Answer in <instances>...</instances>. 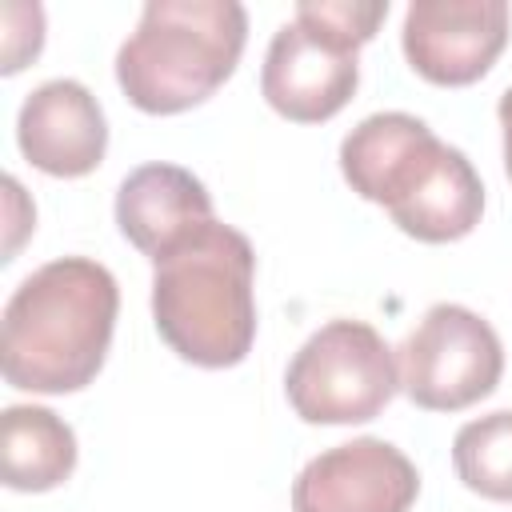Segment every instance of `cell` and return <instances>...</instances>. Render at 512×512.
<instances>
[{
    "mask_svg": "<svg viewBox=\"0 0 512 512\" xmlns=\"http://www.w3.org/2000/svg\"><path fill=\"white\" fill-rule=\"evenodd\" d=\"M284 392L304 424L376 420L400 392L396 352L364 320H328L292 356Z\"/></svg>",
    "mask_w": 512,
    "mask_h": 512,
    "instance_id": "cell-4",
    "label": "cell"
},
{
    "mask_svg": "<svg viewBox=\"0 0 512 512\" xmlns=\"http://www.w3.org/2000/svg\"><path fill=\"white\" fill-rule=\"evenodd\" d=\"M16 144L32 168L76 180L100 168L108 152V120L80 80H48L20 104Z\"/></svg>",
    "mask_w": 512,
    "mask_h": 512,
    "instance_id": "cell-9",
    "label": "cell"
},
{
    "mask_svg": "<svg viewBox=\"0 0 512 512\" xmlns=\"http://www.w3.org/2000/svg\"><path fill=\"white\" fill-rule=\"evenodd\" d=\"M416 464L380 436H360L312 456L292 484V512H408Z\"/></svg>",
    "mask_w": 512,
    "mask_h": 512,
    "instance_id": "cell-8",
    "label": "cell"
},
{
    "mask_svg": "<svg viewBox=\"0 0 512 512\" xmlns=\"http://www.w3.org/2000/svg\"><path fill=\"white\" fill-rule=\"evenodd\" d=\"M480 212H484V184L472 160L460 148L444 144L440 160L420 180V188L404 204H396L388 216L412 240L452 244V240H464L480 224Z\"/></svg>",
    "mask_w": 512,
    "mask_h": 512,
    "instance_id": "cell-12",
    "label": "cell"
},
{
    "mask_svg": "<svg viewBox=\"0 0 512 512\" xmlns=\"http://www.w3.org/2000/svg\"><path fill=\"white\" fill-rule=\"evenodd\" d=\"M440 152H444V140H436L420 116L376 112V116H364L344 136L340 172L356 196L392 212L420 188V180L432 172Z\"/></svg>",
    "mask_w": 512,
    "mask_h": 512,
    "instance_id": "cell-10",
    "label": "cell"
},
{
    "mask_svg": "<svg viewBox=\"0 0 512 512\" xmlns=\"http://www.w3.org/2000/svg\"><path fill=\"white\" fill-rule=\"evenodd\" d=\"M120 312L116 276L88 256H60L20 280L4 304L0 368L20 392H80L104 368Z\"/></svg>",
    "mask_w": 512,
    "mask_h": 512,
    "instance_id": "cell-1",
    "label": "cell"
},
{
    "mask_svg": "<svg viewBox=\"0 0 512 512\" xmlns=\"http://www.w3.org/2000/svg\"><path fill=\"white\" fill-rule=\"evenodd\" d=\"M212 220L216 216L208 188L180 164H140L116 188L120 236L152 264Z\"/></svg>",
    "mask_w": 512,
    "mask_h": 512,
    "instance_id": "cell-11",
    "label": "cell"
},
{
    "mask_svg": "<svg viewBox=\"0 0 512 512\" xmlns=\"http://www.w3.org/2000/svg\"><path fill=\"white\" fill-rule=\"evenodd\" d=\"M160 340L196 368H232L256 340V252L244 232L212 220L152 264Z\"/></svg>",
    "mask_w": 512,
    "mask_h": 512,
    "instance_id": "cell-2",
    "label": "cell"
},
{
    "mask_svg": "<svg viewBox=\"0 0 512 512\" xmlns=\"http://www.w3.org/2000/svg\"><path fill=\"white\" fill-rule=\"evenodd\" d=\"M452 464L468 492L512 504V408L468 420L452 440Z\"/></svg>",
    "mask_w": 512,
    "mask_h": 512,
    "instance_id": "cell-14",
    "label": "cell"
},
{
    "mask_svg": "<svg viewBox=\"0 0 512 512\" xmlns=\"http://www.w3.org/2000/svg\"><path fill=\"white\" fill-rule=\"evenodd\" d=\"M304 16H312L316 24L356 40L360 48L376 36V28L388 16V0H300L296 4Z\"/></svg>",
    "mask_w": 512,
    "mask_h": 512,
    "instance_id": "cell-15",
    "label": "cell"
},
{
    "mask_svg": "<svg viewBox=\"0 0 512 512\" xmlns=\"http://www.w3.org/2000/svg\"><path fill=\"white\" fill-rule=\"evenodd\" d=\"M244 40L248 12L236 0H152L116 52V84L148 116L188 112L236 72Z\"/></svg>",
    "mask_w": 512,
    "mask_h": 512,
    "instance_id": "cell-3",
    "label": "cell"
},
{
    "mask_svg": "<svg viewBox=\"0 0 512 512\" xmlns=\"http://www.w3.org/2000/svg\"><path fill=\"white\" fill-rule=\"evenodd\" d=\"M76 468V432L40 404H8L0 416V472L12 492H52Z\"/></svg>",
    "mask_w": 512,
    "mask_h": 512,
    "instance_id": "cell-13",
    "label": "cell"
},
{
    "mask_svg": "<svg viewBox=\"0 0 512 512\" xmlns=\"http://www.w3.org/2000/svg\"><path fill=\"white\" fill-rule=\"evenodd\" d=\"M496 112H500V128H504V172H508V180H512V84L504 88Z\"/></svg>",
    "mask_w": 512,
    "mask_h": 512,
    "instance_id": "cell-16",
    "label": "cell"
},
{
    "mask_svg": "<svg viewBox=\"0 0 512 512\" xmlns=\"http://www.w3.org/2000/svg\"><path fill=\"white\" fill-rule=\"evenodd\" d=\"M400 392L428 412H460L492 396L504 376L496 328L464 304H432L396 348Z\"/></svg>",
    "mask_w": 512,
    "mask_h": 512,
    "instance_id": "cell-5",
    "label": "cell"
},
{
    "mask_svg": "<svg viewBox=\"0 0 512 512\" xmlns=\"http://www.w3.org/2000/svg\"><path fill=\"white\" fill-rule=\"evenodd\" d=\"M360 84V44L316 24L296 8L292 24H280L260 68V92L272 112L296 124L332 120Z\"/></svg>",
    "mask_w": 512,
    "mask_h": 512,
    "instance_id": "cell-6",
    "label": "cell"
},
{
    "mask_svg": "<svg viewBox=\"0 0 512 512\" xmlns=\"http://www.w3.org/2000/svg\"><path fill=\"white\" fill-rule=\"evenodd\" d=\"M404 56L440 88L476 84L508 44L504 0H416L404 12Z\"/></svg>",
    "mask_w": 512,
    "mask_h": 512,
    "instance_id": "cell-7",
    "label": "cell"
}]
</instances>
